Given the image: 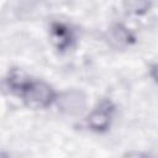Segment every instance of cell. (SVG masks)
Segmentation results:
<instances>
[{"mask_svg": "<svg viewBox=\"0 0 158 158\" xmlns=\"http://www.w3.org/2000/svg\"><path fill=\"white\" fill-rule=\"evenodd\" d=\"M151 5V0H125V7L128 12L141 15L144 14Z\"/></svg>", "mask_w": 158, "mask_h": 158, "instance_id": "5b68a950", "label": "cell"}, {"mask_svg": "<svg viewBox=\"0 0 158 158\" xmlns=\"http://www.w3.org/2000/svg\"><path fill=\"white\" fill-rule=\"evenodd\" d=\"M53 32H54V37H56V40L59 42V46H60V47H64L65 44L69 43V41H68V40L70 38L69 32H68V30L64 28L62 25H56V26L53 27Z\"/></svg>", "mask_w": 158, "mask_h": 158, "instance_id": "8992f818", "label": "cell"}, {"mask_svg": "<svg viewBox=\"0 0 158 158\" xmlns=\"http://www.w3.org/2000/svg\"><path fill=\"white\" fill-rule=\"evenodd\" d=\"M131 40V35L130 32L123 28L122 26H116L114 28H111L110 31V41L112 43H115L116 46H123L127 44Z\"/></svg>", "mask_w": 158, "mask_h": 158, "instance_id": "277c9868", "label": "cell"}, {"mask_svg": "<svg viewBox=\"0 0 158 158\" xmlns=\"http://www.w3.org/2000/svg\"><path fill=\"white\" fill-rule=\"evenodd\" d=\"M14 86L17 88L23 99L33 106H47L53 98L52 89L41 81L20 80L17 84H14Z\"/></svg>", "mask_w": 158, "mask_h": 158, "instance_id": "6da1fadb", "label": "cell"}, {"mask_svg": "<svg viewBox=\"0 0 158 158\" xmlns=\"http://www.w3.org/2000/svg\"><path fill=\"white\" fill-rule=\"evenodd\" d=\"M58 105L60 110L68 115H79L84 111L86 100L80 91L70 90L60 95L58 100Z\"/></svg>", "mask_w": 158, "mask_h": 158, "instance_id": "7a4b0ae2", "label": "cell"}, {"mask_svg": "<svg viewBox=\"0 0 158 158\" xmlns=\"http://www.w3.org/2000/svg\"><path fill=\"white\" fill-rule=\"evenodd\" d=\"M111 114H112L111 104L110 102H102L90 114V116L88 118V123L94 130H98V131L105 130L110 125Z\"/></svg>", "mask_w": 158, "mask_h": 158, "instance_id": "3957f363", "label": "cell"}]
</instances>
